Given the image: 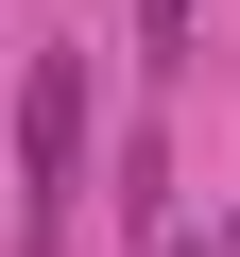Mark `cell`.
<instances>
[{"mask_svg": "<svg viewBox=\"0 0 240 257\" xmlns=\"http://www.w3.org/2000/svg\"><path fill=\"white\" fill-rule=\"evenodd\" d=\"M69 189H86V69L35 52L18 69V257H69Z\"/></svg>", "mask_w": 240, "mask_h": 257, "instance_id": "6da1fadb", "label": "cell"}, {"mask_svg": "<svg viewBox=\"0 0 240 257\" xmlns=\"http://www.w3.org/2000/svg\"><path fill=\"white\" fill-rule=\"evenodd\" d=\"M206 257H240V206H223V240H206Z\"/></svg>", "mask_w": 240, "mask_h": 257, "instance_id": "3957f363", "label": "cell"}, {"mask_svg": "<svg viewBox=\"0 0 240 257\" xmlns=\"http://www.w3.org/2000/svg\"><path fill=\"white\" fill-rule=\"evenodd\" d=\"M138 52H155V69H189V52H206V0H138Z\"/></svg>", "mask_w": 240, "mask_h": 257, "instance_id": "7a4b0ae2", "label": "cell"}]
</instances>
